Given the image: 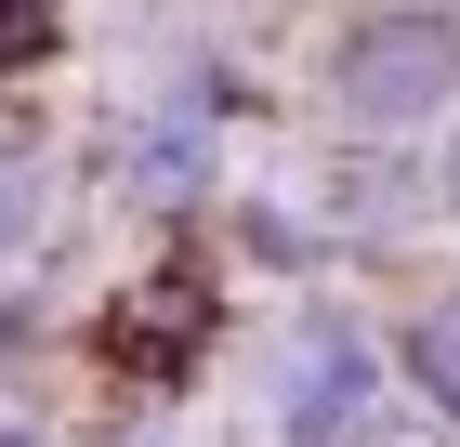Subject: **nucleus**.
I'll return each mask as SVG.
<instances>
[{
  "label": "nucleus",
  "mask_w": 460,
  "mask_h": 447,
  "mask_svg": "<svg viewBox=\"0 0 460 447\" xmlns=\"http://www.w3.org/2000/svg\"><path fill=\"white\" fill-rule=\"evenodd\" d=\"M329 105H342L355 132L447 119V105H460V27H447V13H355L342 53H329Z\"/></svg>",
  "instance_id": "nucleus-1"
},
{
  "label": "nucleus",
  "mask_w": 460,
  "mask_h": 447,
  "mask_svg": "<svg viewBox=\"0 0 460 447\" xmlns=\"http://www.w3.org/2000/svg\"><path fill=\"white\" fill-rule=\"evenodd\" d=\"M447 210H460V145H447Z\"/></svg>",
  "instance_id": "nucleus-3"
},
{
  "label": "nucleus",
  "mask_w": 460,
  "mask_h": 447,
  "mask_svg": "<svg viewBox=\"0 0 460 447\" xmlns=\"http://www.w3.org/2000/svg\"><path fill=\"white\" fill-rule=\"evenodd\" d=\"M408 369H421V395L460 421V303H434L421 329H408Z\"/></svg>",
  "instance_id": "nucleus-2"
},
{
  "label": "nucleus",
  "mask_w": 460,
  "mask_h": 447,
  "mask_svg": "<svg viewBox=\"0 0 460 447\" xmlns=\"http://www.w3.org/2000/svg\"><path fill=\"white\" fill-rule=\"evenodd\" d=\"M0 447H13V434H0Z\"/></svg>",
  "instance_id": "nucleus-4"
}]
</instances>
